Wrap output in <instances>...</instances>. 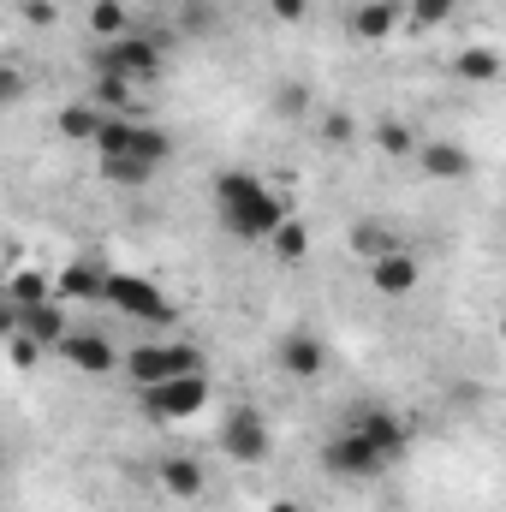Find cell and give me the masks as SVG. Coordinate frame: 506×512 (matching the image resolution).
<instances>
[{
  "label": "cell",
  "instance_id": "1",
  "mask_svg": "<svg viewBox=\"0 0 506 512\" xmlns=\"http://www.w3.org/2000/svg\"><path fill=\"white\" fill-rule=\"evenodd\" d=\"M405 447H411L405 417L376 405V411H358L346 429L328 435V447H322V471L340 477V483H370V477H381L393 459H405Z\"/></svg>",
  "mask_w": 506,
  "mask_h": 512
},
{
  "label": "cell",
  "instance_id": "2",
  "mask_svg": "<svg viewBox=\"0 0 506 512\" xmlns=\"http://www.w3.org/2000/svg\"><path fill=\"white\" fill-rule=\"evenodd\" d=\"M90 149H96V167L108 185H149L173 161V131H161L155 120H137V114H108V126Z\"/></svg>",
  "mask_w": 506,
  "mask_h": 512
},
{
  "label": "cell",
  "instance_id": "3",
  "mask_svg": "<svg viewBox=\"0 0 506 512\" xmlns=\"http://www.w3.org/2000/svg\"><path fill=\"white\" fill-rule=\"evenodd\" d=\"M215 221L239 245H262L292 221V203L268 179H256L251 167H227V173H215Z\"/></svg>",
  "mask_w": 506,
  "mask_h": 512
},
{
  "label": "cell",
  "instance_id": "4",
  "mask_svg": "<svg viewBox=\"0 0 506 512\" xmlns=\"http://www.w3.org/2000/svg\"><path fill=\"white\" fill-rule=\"evenodd\" d=\"M102 304L108 310H120L131 322H149V328H167V322H179V304L155 286V280H143V274H108V292H102Z\"/></svg>",
  "mask_w": 506,
  "mask_h": 512
},
{
  "label": "cell",
  "instance_id": "5",
  "mask_svg": "<svg viewBox=\"0 0 506 512\" xmlns=\"http://www.w3.org/2000/svg\"><path fill=\"white\" fill-rule=\"evenodd\" d=\"M96 72L102 78H120V84H155L161 78V42H149V36H114V42H102V54H96Z\"/></svg>",
  "mask_w": 506,
  "mask_h": 512
},
{
  "label": "cell",
  "instance_id": "6",
  "mask_svg": "<svg viewBox=\"0 0 506 512\" xmlns=\"http://www.w3.org/2000/svg\"><path fill=\"white\" fill-rule=\"evenodd\" d=\"M126 370H131L137 387H161V382H173V376H197V370H203V352L185 346V340H161V346L126 352Z\"/></svg>",
  "mask_w": 506,
  "mask_h": 512
},
{
  "label": "cell",
  "instance_id": "7",
  "mask_svg": "<svg viewBox=\"0 0 506 512\" xmlns=\"http://www.w3.org/2000/svg\"><path fill=\"white\" fill-rule=\"evenodd\" d=\"M203 405H209V376L203 370L197 376H173V382H161V387H143V411L161 417V423H185Z\"/></svg>",
  "mask_w": 506,
  "mask_h": 512
},
{
  "label": "cell",
  "instance_id": "8",
  "mask_svg": "<svg viewBox=\"0 0 506 512\" xmlns=\"http://www.w3.org/2000/svg\"><path fill=\"white\" fill-rule=\"evenodd\" d=\"M221 447H227V459H239V465H262V459L274 453L268 417H262L256 405H233L227 423H221Z\"/></svg>",
  "mask_w": 506,
  "mask_h": 512
},
{
  "label": "cell",
  "instance_id": "9",
  "mask_svg": "<svg viewBox=\"0 0 506 512\" xmlns=\"http://www.w3.org/2000/svg\"><path fill=\"white\" fill-rule=\"evenodd\" d=\"M274 364H280V376H292V382H316V376L328 370V352H322V340H316V334L292 328V334H280Z\"/></svg>",
  "mask_w": 506,
  "mask_h": 512
},
{
  "label": "cell",
  "instance_id": "10",
  "mask_svg": "<svg viewBox=\"0 0 506 512\" xmlns=\"http://www.w3.org/2000/svg\"><path fill=\"white\" fill-rule=\"evenodd\" d=\"M108 274H114V268H102L96 256H78V262H66V268L54 274V292H60V304H102Z\"/></svg>",
  "mask_w": 506,
  "mask_h": 512
},
{
  "label": "cell",
  "instance_id": "11",
  "mask_svg": "<svg viewBox=\"0 0 506 512\" xmlns=\"http://www.w3.org/2000/svg\"><path fill=\"white\" fill-rule=\"evenodd\" d=\"M12 328H18V334H30L42 352H60V346H66V334H72V328H66V304H60V298L30 304V310H12Z\"/></svg>",
  "mask_w": 506,
  "mask_h": 512
},
{
  "label": "cell",
  "instance_id": "12",
  "mask_svg": "<svg viewBox=\"0 0 506 512\" xmlns=\"http://www.w3.org/2000/svg\"><path fill=\"white\" fill-rule=\"evenodd\" d=\"M60 358H66L72 370H84V376H108V370L120 364L114 340H108V334H96V328H72V334H66V346H60Z\"/></svg>",
  "mask_w": 506,
  "mask_h": 512
},
{
  "label": "cell",
  "instance_id": "13",
  "mask_svg": "<svg viewBox=\"0 0 506 512\" xmlns=\"http://www.w3.org/2000/svg\"><path fill=\"white\" fill-rule=\"evenodd\" d=\"M417 274H423V268H417V256L405 251V245L370 262V286H376L381 298H405V292H417Z\"/></svg>",
  "mask_w": 506,
  "mask_h": 512
},
{
  "label": "cell",
  "instance_id": "14",
  "mask_svg": "<svg viewBox=\"0 0 506 512\" xmlns=\"http://www.w3.org/2000/svg\"><path fill=\"white\" fill-rule=\"evenodd\" d=\"M161 489H167L173 501H197V495L209 489V471H203L191 453H173V459H161Z\"/></svg>",
  "mask_w": 506,
  "mask_h": 512
},
{
  "label": "cell",
  "instance_id": "15",
  "mask_svg": "<svg viewBox=\"0 0 506 512\" xmlns=\"http://www.w3.org/2000/svg\"><path fill=\"white\" fill-rule=\"evenodd\" d=\"M417 167H423L429 179H465V173H471V155H465L459 143H441V137H429V143L417 149Z\"/></svg>",
  "mask_w": 506,
  "mask_h": 512
},
{
  "label": "cell",
  "instance_id": "16",
  "mask_svg": "<svg viewBox=\"0 0 506 512\" xmlns=\"http://www.w3.org/2000/svg\"><path fill=\"white\" fill-rule=\"evenodd\" d=\"M108 126V108H96V102H66L60 108V137H72V143H96Z\"/></svg>",
  "mask_w": 506,
  "mask_h": 512
},
{
  "label": "cell",
  "instance_id": "17",
  "mask_svg": "<svg viewBox=\"0 0 506 512\" xmlns=\"http://www.w3.org/2000/svg\"><path fill=\"white\" fill-rule=\"evenodd\" d=\"M48 298H60L48 274H36V268H12V280H6V304H12V310H30V304H48Z\"/></svg>",
  "mask_w": 506,
  "mask_h": 512
},
{
  "label": "cell",
  "instance_id": "18",
  "mask_svg": "<svg viewBox=\"0 0 506 512\" xmlns=\"http://www.w3.org/2000/svg\"><path fill=\"white\" fill-rule=\"evenodd\" d=\"M393 24H399L393 0H364V6H352V36H364V42H381V36H393Z\"/></svg>",
  "mask_w": 506,
  "mask_h": 512
},
{
  "label": "cell",
  "instance_id": "19",
  "mask_svg": "<svg viewBox=\"0 0 506 512\" xmlns=\"http://www.w3.org/2000/svg\"><path fill=\"white\" fill-rule=\"evenodd\" d=\"M352 251L364 256V262H376V256L399 251V233H393L387 221H358V227H352Z\"/></svg>",
  "mask_w": 506,
  "mask_h": 512
},
{
  "label": "cell",
  "instance_id": "20",
  "mask_svg": "<svg viewBox=\"0 0 506 512\" xmlns=\"http://www.w3.org/2000/svg\"><path fill=\"white\" fill-rule=\"evenodd\" d=\"M453 72H459L465 84H495V78H501V54H495V48H465V54L453 60Z\"/></svg>",
  "mask_w": 506,
  "mask_h": 512
},
{
  "label": "cell",
  "instance_id": "21",
  "mask_svg": "<svg viewBox=\"0 0 506 512\" xmlns=\"http://www.w3.org/2000/svg\"><path fill=\"white\" fill-rule=\"evenodd\" d=\"M90 30L108 36V42H114V36H131L126 30V6H120V0H90Z\"/></svg>",
  "mask_w": 506,
  "mask_h": 512
},
{
  "label": "cell",
  "instance_id": "22",
  "mask_svg": "<svg viewBox=\"0 0 506 512\" xmlns=\"http://www.w3.org/2000/svg\"><path fill=\"white\" fill-rule=\"evenodd\" d=\"M268 245H274V256H280V262H304V256H310V233H304L298 221H286Z\"/></svg>",
  "mask_w": 506,
  "mask_h": 512
},
{
  "label": "cell",
  "instance_id": "23",
  "mask_svg": "<svg viewBox=\"0 0 506 512\" xmlns=\"http://www.w3.org/2000/svg\"><path fill=\"white\" fill-rule=\"evenodd\" d=\"M453 6H459V0H411V24H417V30H435V24L453 18Z\"/></svg>",
  "mask_w": 506,
  "mask_h": 512
},
{
  "label": "cell",
  "instance_id": "24",
  "mask_svg": "<svg viewBox=\"0 0 506 512\" xmlns=\"http://www.w3.org/2000/svg\"><path fill=\"white\" fill-rule=\"evenodd\" d=\"M376 143L387 149V155H411V131L399 126V120H381V126H376Z\"/></svg>",
  "mask_w": 506,
  "mask_h": 512
},
{
  "label": "cell",
  "instance_id": "25",
  "mask_svg": "<svg viewBox=\"0 0 506 512\" xmlns=\"http://www.w3.org/2000/svg\"><path fill=\"white\" fill-rule=\"evenodd\" d=\"M322 137H328V143H346V137H352V120H346V114H328V120H322Z\"/></svg>",
  "mask_w": 506,
  "mask_h": 512
},
{
  "label": "cell",
  "instance_id": "26",
  "mask_svg": "<svg viewBox=\"0 0 506 512\" xmlns=\"http://www.w3.org/2000/svg\"><path fill=\"white\" fill-rule=\"evenodd\" d=\"M179 24H185V30H209L215 18H209V6H191V0H185V12H179Z\"/></svg>",
  "mask_w": 506,
  "mask_h": 512
},
{
  "label": "cell",
  "instance_id": "27",
  "mask_svg": "<svg viewBox=\"0 0 506 512\" xmlns=\"http://www.w3.org/2000/svg\"><path fill=\"white\" fill-rule=\"evenodd\" d=\"M310 12V0H274V18H286V24H298Z\"/></svg>",
  "mask_w": 506,
  "mask_h": 512
},
{
  "label": "cell",
  "instance_id": "28",
  "mask_svg": "<svg viewBox=\"0 0 506 512\" xmlns=\"http://www.w3.org/2000/svg\"><path fill=\"white\" fill-rule=\"evenodd\" d=\"M268 512H298V507H268Z\"/></svg>",
  "mask_w": 506,
  "mask_h": 512
},
{
  "label": "cell",
  "instance_id": "29",
  "mask_svg": "<svg viewBox=\"0 0 506 512\" xmlns=\"http://www.w3.org/2000/svg\"><path fill=\"white\" fill-rule=\"evenodd\" d=\"M501 340H506V316H501Z\"/></svg>",
  "mask_w": 506,
  "mask_h": 512
}]
</instances>
